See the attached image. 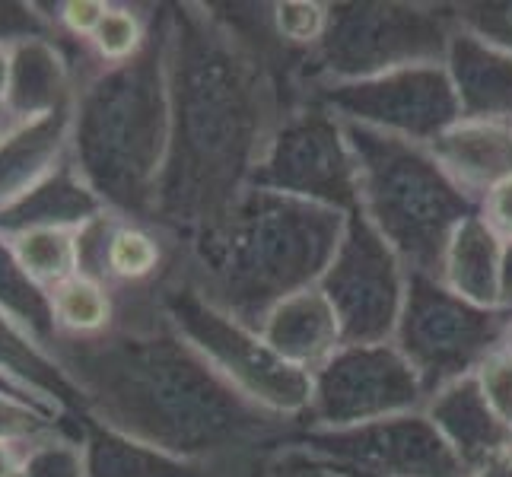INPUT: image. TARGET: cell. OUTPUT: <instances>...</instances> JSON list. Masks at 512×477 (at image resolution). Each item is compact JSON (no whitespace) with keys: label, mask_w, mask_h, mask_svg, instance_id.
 <instances>
[{"label":"cell","mask_w":512,"mask_h":477,"mask_svg":"<svg viewBox=\"0 0 512 477\" xmlns=\"http://www.w3.org/2000/svg\"><path fill=\"white\" fill-rule=\"evenodd\" d=\"M175 245L163 229L125 220L118 214L102 217L86 239V268L109 287L147 290L160 280L175 255Z\"/></svg>","instance_id":"obj_16"},{"label":"cell","mask_w":512,"mask_h":477,"mask_svg":"<svg viewBox=\"0 0 512 477\" xmlns=\"http://www.w3.org/2000/svg\"><path fill=\"white\" fill-rule=\"evenodd\" d=\"M51 309V334L61 344H86L99 341L118 328L121 299L118 290L105 284L102 277L80 271L64 280L61 287L48 293Z\"/></svg>","instance_id":"obj_25"},{"label":"cell","mask_w":512,"mask_h":477,"mask_svg":"<svg viewBox=\"0 0 512 477\" xmlns=\"http://www.w3.org/2000/svg\"><path fill=\"white\" fill-rule=\"evenodd\" d=\"M296 443L331 465L373 477H465L462 462L423 411L350 430H299Z\"/></svg>","instance_id":"obj_13"},{"label":"cell","mask_w":512,"mask_h":477,"mask_svg":"<svg viewBox=\"0 0 512 477\" xmlns=\"http://www.w3.org/2000/svg\"><path fill=\"white\" fill-rule=\"evenodd\" d=\"M455 32L452 4L350 0L331 4L328 32L306 58V90L360 83L404 67L443 64Z\"/></svg>","instance_id":"obj_7"},{"label":"cell","mask_w":512,"mask_h":477,"mask_svg":"<svg viewBox=\"0 0 512 477\" xmlns=\"http://www.w3.org/2000/svg\"><path fill=\"white\" fill-rule=\"evenodd\" d=\"M0 309L13 318H20V322L29 325L35 334H42L45 341L55 344V334H51L48 296L23 274V268L16 264V258L7 249L4 239H0Z\"/></svg>","instance_id":"obj_27"},{"label":"cell","mask_w":512,"mask_h":477,"mask_svg":"<svg viewBox=\"0 0 512 477\" xmlns=\"http://www.w3.org/2000/svg\"><path fill=\"white\" fill-rule=\"evenodd\" d=\"M478 214L484 223L497 233L500 242H512V179L497 185L490 194H484V201L478 204Z\"/></svg>","instance_id":"obj_35"},{"label":"cell","mask_w":512,"mask_h":477,"mask_svg":"<svg viewBox=\"0 0 512 477\" xmlns=\"http://www.w3.org/2000/svg\"><path fill=\"white\" fill-rule=\"evenodd\" d=\"M77 93H80V74L67 61L55 35L32 32L13 39L7 125L10 121H26V118L67 109V105L77 102Z\"/></svg>","instance_id":"obj_20"},{"label":"cell","mask_w":512,"mask_h":477,"mask_svg":"<svg viewBox=\"0 0 512 477\" xmlns=\"http://www.w3.org/2000/svg\"><path fill=\"white\" fill-rule=\"evenodd\" d=\"M150 293L166 325L198 357H204L226 385H233L242 398L258 404L261 411L303 427L312 398V376L290 366L261 338L255 325L217 306L191 280L179 249L172 255L169 271L156 280Z\"/></svg>","instance_id":"obj_6"},{"label":"cell","mask_w":512,"mask_h":477,"mask_svg":"<svg viewBox=\"0 0 512 477\" xmlns=\"http://www.w3.org/2000/svg\"><path fill=\"white\" fill-rule=\"evenodd\" d=\"M331 4L322 0H277L271 4V26L277 42L299 58H309L328 32Z\"/></svg>","instance_id":"obj_28"},{"label":"cell","mask_w":512,"mask_h":477,"mask_svg":"<svg viewBox=\"0 0 512 477\" xmlns=\"http://www.w3.org/2000/svg\"><path fill=\"white\" fill-rule=\"evenodd\" d=\"M423 414L433 420L439 436L446 439L455 458L462 462L465 477L487 458L512 449V433L490 411L487 398L481 395V385L474 376L455 379L433 392L423 404Z\"/></svg>","instance_id":"obj_19"},{"label":"cell","mask_w":512,"mask_h":477,"mask_svg":"<svg viewBox=\"0 0 512 477\" xmlns=\"http://www.w3.org/2000/svg\"><path fill=\"white\" fill-rule=\"evenodd\" d=\"M0 128H4V125H0Z\"/></svg>","instance_id":"obj_43"},{"label":"cell","mask_w":512,"mask_h":477,"mask_svg":"<svg viewBox=\"0 0 512 477\" xmlns=\"http://www.w3.org/2000/svg\"><path fill=\"white\" fill-rule=\"evenodd\" d=\"M16 477H86L80 436H67L64 430H55L32 439Z\"/></svg>","instance_id":"obj_29"},{"label":"cell","mask_w":512,"mask_h":477,"mask_svg":"<svg viewBox=\"0 0 512 477\" xmlns=\"http://www.w3.org/2000/svg\"><path fill=\"white\" fill-rule=\"evenodd\" d=\"M500 347H506L512 353V318H509V325H506V334H503V344Z\"/></svg>","instance_id":"obj_40"},{"label":"cell","mask_w":512,"mask_h":477,"mask_svg":"<svg viewBox=\"0 0 512 477\" xmlns=\"http://www.w3.org/2000/svg\"><path fill=\"white\" fill-rule=\"evenodd\" d=\"M328 465H331V462H328ZM334 468H338V465H334ZM338 471H341L344 477H373V474H360V471H347V468H338Z\"/></svg>","instance_id":"obj_41"},{"label":"cell","mask_w":512,"mask_h":477,"mask_svg":"<svg viewBox=\"0 0 512 477\" xmlns=\"http://www.w3.org/2000/svg\"><path fill=\"white\" fill-rule=\"evenodd\" d=\"M131 293L112 334L86 344L55 341L80 385L86 420L217 465H242L299 433L296 423L261 411L226 385L166 325L150 287Z\"/></svg>","instance_id":"obj_2"},{"label":"cell","mask_w":512,"mask_h":477,"mask_svg":"<svg viewBox=\"0 0 512 477\" xmlns=\"http://www.w3.org/2000/svg\"><path fill=\"white\" fill-rule=\"evenodd\" d=\"M99 220H83V223L39 220V223L0 226V239L7 242V249L13 252L23 274L48 296L64 280L77 277L86 268V239H90Z\"/></svg>","instance_id":"obj_23"},{"label":"cell","mask_w":512,"mask_h":477,"mask_svg":"<svg viewBox=\"0 0 512 477\" xmlns=\"http://www.w3.org/2000/svg\"><path fill=\"white\" fill-rule=\"evenodd\" d=\"M252 188L353 214L360 207V182L344 121L315 96L296 102L274 128Z\"/></svg>","instance_id":"obj_9"},{"label":"cell","mask_w":512,"mask_h":477,"mask_svg":"<svg viewBox=\"0 0 512 477\" xmlns=\"http://www.w3.org/2000/svg\"><path fill=\"white\" fill-rule=\"evenodd\" d=\"M166 39L172 140L153 226L185 245L252 188L296 102L217 4L166 7Z\"/></svg>","instance_id":"obj_1"},{"label":"cell","mask_w":512,"mask_h":477,"mask_svg":"<svg viewBox=\"0 0 512 477\" xmlns=\"http://www.w3.org/2000/svg\"><path fill=\"white\" fill-rule=\"evenodd\" d=\"M290 366L315 376L319 369L344 347L341 322L319 287L303 290L284 303H277L255 325Z\"/></svg>","instance_id":"obj_21"},{"label":"cell","mask_w":512,"mask_h":477,"mask_svg":"<svg viewBox=\"0 0 512 477\" xmlns=\"http://www.w3.org/2000/svg\"><path fill=\"white\" fill-rule=\"evenodd\" d=\"M474 379L481 385V395L487 398L490 411L512 433V353L497 347L490 357L474 369Z\"/></svg>","instance_id":"obj_33"},{"label":"cell","mask_w":512,"mask_h":477,"mask_svg":"<svg viewBox=\"0 0 512 477\" xmlns=\"http://www.w3.org/2000/svg\"><path fill=\"white\" fill-rule=\"evenodd\" d=\"M427 392L395 344L341 347L312 376L309 411L299 430H350L423 411Z\"/></svg>","instance_id":"obj_11"},{"label":"cell","mask_w":512,"mask_h":477,"mask_svg":"<svg viewBox=\"0 0 512 477\" xmlns=\"http://www.w3.org/2000/svg\"><path fill=\"white\" fill-rule=\"evenodd\" d=\"M109 4L112 0H61V4L51 7L55 13H48V20L55 26V35L64 32L70 39L86 45L99 29L102 16L109 13Z\"/></svg>","instance_id":"obj_34"},{"label":"cell","mask_w":512,"mask_h":477,"mask_svg":"<svg viewBox=\"0 0 512 477\" xmlns=\"http://www.w3.org/2000/svg\"><path fill=\"white\" fill-rule=\"evenodd\" d=\"M10 80H13V39H0V125H7Z\"/></svg>","instance_id":"obj_36"},{"label":"cell","mask_w":512,"mask_h":477,"mask_svg":"<svg viewBox=\"0 0 512 477\" xmlns=\"http://www.w3.org/2000/svg\"><path fill=\"white\" fill-rule=\"evenodd\" d=\"M172 140L166 7L144 55L80 74L70 169L112 214L150 223Z\"/></svg>","instance_id":"obj_4"},{"label":"cell","mask_w":512,"mask_h":477,"mask_svg":"<svg viewBox=\"0 0 512 477\" xmlns=\"http://www.w3.org/2000/svg\"><path fill=\"white\" fill-rule=\"evenodd\" d=\"M0 382L55 420H83V395L51 341L0 309Z\"/></svg>","instance_id":"obj_15"},{"label":"cell","mask_w":512,"mask_h":477,"mask_svg":"<svg viewBox=\"0 0 512 477\" xmlns=\"http://www.w3.org/2000/svg\"><path fill=\"white\" fill-rule=\"evenodd\" d=\"M509 312L481 309L449 293L433 274H411L392 344L423 382L427 398L443 385L474 376L503 344Z\"/></svg>","instance_id":"obj_8"},{"label":"cell","mask_w":512,"mask_h":477,"mask_svg":"<svg viewBox=\"0 0 512 477\" xmlns=\"http://www.w3.org/2000/svg\"><path fill=\"white\" fill-rule=\"evenodd\" d=\"M312 96L338 115L344 125L382 131L423 147L462 118L443 64L404 67L373 80L322 86Z\"/></svg>","instance_id":"obj_12"},{"label":"cell","mask_w":512,"mask_h":477,"mask_svg":"<svg viewBox=\"0 0 512 477\" xmlns=\"http://www.w3.org/2000/svg\"><path fill=\"white\" fill-rule=\"evenodd\" d=\"M446 74L462 118L512 125V55L455 23L446 48Z\"/></svg>","instance_id":"obj_18"},{"label":"cell","mask_w":512,"mask_h":477,"mask_svg":"<svg viewBox=\"0 0 512 477\" xmlns=\"http://www.w3.org/2000/svg\"><path fill=\"white\" fill-rule=\"evenodd\" d=\"M408 277V264L363 217V210L347 214L338 252L319 284L341 322L344 347L392 344L408 296Z\"/></svg>","instance_id":"obj_10"},{"label":"cell","mask_w":512,"mask_h":477,"mask_svg":"<svg viewBox=\"0 0 512 477\" xmlns=\"http://www.w3.org/2000/svg\"><path fill=\"white\" fill-rule=\"evenodd\" d=\"M347 214L249 188L226 214L179 245L185 271L217 306L258 325L277 303L322 284Z\"/></svg>","instance_id":"obj_3"},{"label":"cell","mask_w":512,"mask_h":477,"mask_svg":"<svg viewBox=\"0 0 512 477\" xmlns=\"http://www.w3.org/2000/svg\"><path fill=\"white\" fill-rule=\"evenodd\" d=\"M156 13H140L131 4H109V13L102 16L93 39L86 42L96 67H121L144 55V48L153 39Z\"/></svg>","instance_id":"obj_26"},{"label":"cell","mask_w":512,"mask_h":477,"mask_svg":"<svg viewBox=\"0 0 512 477\" xmlns=\"http://www.w3.org/2000/svg\"><path fill=\"white\" fill-rule=\"evenodd\" d=\"M500 271L503 242L484 223L481 214H471L455 226V233L439 261V284L465 303L481 309H500Z\"/></svg>","instance_id":"obj_24"},{"label":"cell","mask_w":512,"mask_h":477,"mask_svg":"<svg viewBox=\"0 0 512 477\" xmlns=\"http://www.w3.org/2000/svg\"><path fill=\"white\" fill-rule=\"evenodd\" d=\"M61 430V420L35 408L26 398L4 392L0 388V439H16V443H29L45 433Z\"/></svg>","instance_id":"obj_32"},{"label":"cell","mask_w":512,"mask_h":477,"mask_svg":"<svg viewBox=\"0 0 512 477\" xmlns=\"http://www.w3.org/2000/svg\"><path fill=\"white\" fill-rule=\"evenodd\" d=\"M452 10L455 23L465 32L512 55V0H474V4H452Z\"/></svg>","instance_id":"obj_31"},{"label":"cell","mask_w":512,"mask_h":477,"mask_svg":"<svg viewBox=\"0 0 512 477\" xmlns=\"http://www.w3.org/2000/svg\"><path fill=\"white\" fill-rule=\"evenodd\" d=\"M500 309L512 315V242H503V271H500Z\"/></svg>","instance_id":"obj_39"},{"label":"cell","mask_w":512,"mask_h":477,"mask_svg":"<svg viewBox=\"0 0 512 477\" xmlns=\"http://www.w3.org/2000/svg\"><path fill=\"white\" fill-rule=\"evenodd\" d=\"M357 159L360 210L411 274L439 271L455 226L478 214V201L458 188L433 153L382 131L344 125Z\"/></svg>","instance_id":"obj_5"},{"label":"cell","mask_w":512,"mask_h":477,"mask_svg":"<svg viewBox=\"0 0 512 477\" xmlns=\"http://www.w3.org/2000/svg\"><path fill=\"white\" fill-rule=\"evenodd\" d=\"M427 150L446 169L449 179L471 201H484L497 185L512 179V125L509 121L458 118L443 134H436Z\"/></svg>","instance_id":"obj_17"},{"label":"cell","mask_w":512,"mask_h":477,"mask_svg":"<svg viewBox=\"0 0 512 477\" xmlns=\"http://www.w3.org/2000/svg\"><path fill=\"white\" fill-rule=\"evenodd\" d=\"M32 443V439H29ZM29 443H16V439H0V477H16L23 465V455Z\"/></svg>","instance_id":"obj_37"},{"label":"cell","mask_w":512,"mask_h":477,"mask_svg":"<svg viewBox=\"0 0 512 477\" xmlns=\"http://www.w3.org/2000/svg\"><path fill=\"white\" fill-rule=\"evenodd\" d=\"M74 118L77 102L0 128V223L70 169Z\"/></svg>","instance_id":"obj_14"},{"label":"cell","mask_w":512,"mask_h":477,"mask_svg":"<svg viewBox=\"0 0 512 477\" xmlns=\"http://www.w3.org/2000/svg\"><path fill=\"white\" fill-rule=\"evenodd\" d=\"M468 477H512V449L487 458L484 465H478L474 471H468Z\"/></svg>","instance_id":"obj_38"},{"label":"cell","mask_w":512,"mask_h":477,"mask_svg":"<svg viewBox=\"0 0 512 477\" xmlns=\"http://www.w3.org/2000/svg\"><path fill=\"white\" fill-rule=\"evenodd\" d=\"M0 388H4V392H10V388H7V385H4V382H0Z\"/></svg>","instance_id":"obj_42"},{"label":"cell","mask_w":512,"mask_h":477,"mask_svg":"<svg viewBox=\"0 0 512 477\" xmlns=\"http://www.w3.org/2000/svg\"><path fill=\"white\" fill-rule=\"evenodd\" d=\"M236 477H344V474L334 465H328L325 458L312 455L306 446H299L293 436L290 443H280L249 458V462H242Z\"/></svg>","instance_id":"obj_30"},{"label":"cell","mask_w":512,"mask_h":477,"mask_svg":"<svg viewBox=\"0 0 512 477\" xmlns=\"http://www.w3.org/2000/svg\"><path fill=\"white\" fill-rule=\"evenodd\" d=\"M77 436L86 458V477H236L239 465L194 462L140 443L96 420H80Z\"/></svg>","instance_id":"obj_22"}]
</instances>
